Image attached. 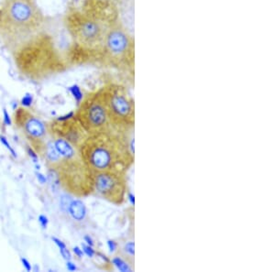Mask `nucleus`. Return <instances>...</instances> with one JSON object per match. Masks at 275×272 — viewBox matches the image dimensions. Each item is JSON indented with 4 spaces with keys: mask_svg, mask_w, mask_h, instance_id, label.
<instances>
[{
    "mask_svg": "<svg viewBox=\"0 0 275 272\" xmlns=\"http://www.w3.org/2000/svg\"><path fill=\"white\" fill-rule=\"evenodd\" d=\"M72 198L68 194H63L60 198V207L65 213H68L69 206L72 203Z\"/></svg>",
    "mask_w": 275,
    "mask_h": 272,
    "instance_id": "obj_15",
    "label": "nucleus"
},
{
    "mask_svg": "<svg viewBox=\"0 0 275 272\" xmlns=\"http://www.w3.org/2000/svg\"><path fill=\"white\" fill-rule=\"evenodd\" d=\"M17 106H18V105H17V104H14V105H13V109H16Z\"/></svg>",
    "mask_w": 275,
    "mask_h": 272,
    "instance_id": "obj_36",
    "label": "nucleus"
},
{
    "mask_svg": "<svg viewBox=\"0 0 275 272\" xmlns=\"http://www.w3.org/2000/svg\"><path fill=\"white\" fill-rule=\"evenodd\" d=\"M33 269H34V271H39L40 270V267H38V265H35Z\"/></svg>",
    "mask_w": 275,
    "mask_h": 272,
    "instance_id": "obj_35",
    "label": "nucleus"
},
{
    "mask_svg": "<svg viewBox=\"0 0 275 272\" xmlns=\"http://www.w3.org/2000/svg\"><path fill=\"white\" fill-rule=\"evenodd\" d=\"M94 189L107 201L121 204L127 194L125 171L111 170L94 172Z\"/></svg>",
    "mask_w": 275,
    "mask_h": 272,
    "instance_id": "obj_7",
    "label": "nucleus"
},
{
    "mask_svg": "<svg viewBox=\"0 0 275 272\" xmlns=\"http://www.w3.org/2000/svg\"><path fill=\"white\" fill-rule=\"evenodd\" d=\"M47 182L49 183V186L53 193H57V191L60 188L61 185V180H60V175L57 172L56 170H49L48 171V176H47Z\"/></svg>",
    "mask_w": 275,
    "mask_h": 272,
    "instance_id": "obj_12",
    "label": "nucleus"
},
{
    "mask_svg": "<svg viewBox=\"0 0 275 272\" xmlns=\"http://www.w3.org/2000/svg\"><path fill=\"white\" fill-rule=\"evenodd\" d=\"M33 97L30 94H26L24 96L22 100H21V105L23 106H26V107H28V106H32L33 104Z\"/></svg>",
    "mask_w": 275,
    "mask_h": 272,
    "instance_id": "obj_20",
    "label": "nucleus"
},
{
    "mask_svg": "<svg viewBox=\"0 0 275 272\" xmlns=\"http://www.w3.org/2000/svg\"><path fill=\"white\" fill-rule=\"evenodd\" d=\"M99 91L113 127L119 131L133 129L135 124V104L126 88L111 83Z\"/></svg>",
    "mask_w": 275,
    "mask_h": 272,
    "instance_id": "obj_5",
    "label": "nucleus"
},
{
    "mask_svg": "<svg viewBox=\"0 0 275 272\" xmlns=\"http://www.w3.org/2000/svg\"><path fill=\"white\" fill-rule=\"evenodd\" d=\"M84 241L87 243V245H89V246H91V247H93L94 246V242L93 240H92V238L90 237V236H84Z\"/></svg>",
    "mask_w": 275,
    "mask_h": 272,
    "instance_id": "obj_33",
    "label": "nucleus"
},
{
    "mask_svg": "<svg viewBox=\"0 0 275 272\" xmlns=\"http://www.w3.org/2000/svg\"><path fill=\"white\" fill-rule=\"evenodd\" d=\"M107 245H108V248H109L111 252H114L116 250V249H117V245H116V243L114 241H111V240L107 241Z\"/></svg>",
    "mask_w": 275,
    "mask_h": 272,
    "instance_id": "obj_31",
    "label": "nucleus"
},
{
    "mask_svg": "<svg viewBox=\"0 0 275 272\" xmlns=\"http://www.w3.org/2000/svg\"><path fill=\"white\" fill-rule=\"evenodd\" d=\"M72 159H66V166L64 168L66 185L74 194H89L94 190V172L83 160Z\"/></svg>",
    "mask_w": 275,
    "mask_h": 272,
    "instance_id": "obj_8",
    "label": "nucleus"
},
{
    "mask_svg": "<svg viewBox=\"0 0 275 272\" xmlns=\"http://www.w3.org/2000/svg\"><path fill=\"white\" fill-rule=\"evenodd\" d=\"M72 117H74V112H71L69 114L64 115V116H60V117L58 118V121H66V120L71 119Z\"/></svg>",
    "mask_w": 275,
    "mask_h": 272,
    "instance_id": "obj_29",
    "label": "nucleus"
},
{
    "mask_svg": "<svg viewBox=\"0 0 275 272\" xmlns=\"http://www.w3.org/2000/svg\"><path fill=\"white\" fill-rule=\"evenodd\" d=\"M36 176H37V179L42 185H44L47 183V177L46 176L43 175L41 172H36Z\"/></svg>",
    "mask_w": 275,
    "mask_h": 272,
    "instance_id": "obj_25",
    "label": "nucleus"
},
{
    "mask_svg": "<svg viewBox=\"0 0 275 272\" xmlns=\"http://www.w3.org/2000/svg\"><path fill=\"white\" fill-rule=\"evenodd\" d=\"M3 113H4V123L7 126H10L11 125V119H10V116L9 113H8V111L4 109Z\"/></svg>",
    "mask_w": 275,
    "mask_h": 272,
    "instance_id": "obj_28",
    "label": "nucleus"
},
{
    "mask_svg": "<svg viewBox=\"0 0 275 272\" xmlns=\"http://www.w3.org/2000/svg\"><path fill=\"white\" fill-rule=\"evenodd\" d=\"M70 91L73 94V96L75 97L76 101L78 102V103L82 101V99H83V94H82L80 88L77 85H74V86L70 87Z\"/></svg>",
    "mask_w": 275,
    "mask_h": 272,
    "instance_id": "obj_17",
    "label": "nucleus"
},
{
    "mask_svg": "<svg viewBox=\"0 0 275 272\" xmlns=\"http://www.w3.org/2000/svg\"><path fill=\"white\" fill-rule=\"evenodd\" d=\"M60 252H61L63 258L66 259V260H71L72 256H71V253L69 252L68 249H66V248H65V249H60Z\"/></svg>",
    "mask_w": 275,
    "mask_h": 272,
    "instance_id": "obj_22",
    "label": "nucleus"
},
{
    "mask_svg": "<svg viewBox=\"0 0 275 272\" xmlns=\"http://www.w3.org/2000/svg\"><path fill=\"white\" fill-rule=\"evenodd\" d=\"M49 19L35 0H3L0 3V42L12 52L43 28Z\"/></svg>",
    "mask_w": 275,
    "mask_h": 272,
    "instance_id": "obj_2",
    "label": "nucleus"
},
{
    "mask_svg": "<svg viewBox=\"0 0 275 272\" xmlns=\"http://www.w3.org/2000/svg\"><path fill=\"white\" fill-rule=\"evenodd\" d=\"M51 239H52V241L55 243V244L58 246V248L59 249H65V248H66V244L64 243V242H62L61 240L58 239L57 237H51Z\"/></svg>",
    "mask_w": 275,
    "mask_h": 272,
    "instance_id": "obj_26",
    "label": "nucleus"
},
{
    "mask_svg": "<svg viewBox=\"0 0 275 272\" xmlns=\"http://www.w3.org/2000/svg\"><path fill=\"white\" fill-rule=\"evenodd\" d=\"M117 19V9L82 0L69 6L63 23L70 39L71 65L101 62L103 44L109 23Z\"/></svg>",
    "mask_w": 275,
    "mask_h": 272,
    "instance_id": "obj_1",
    "label": "nucleus"
},
{
    "mask_svg": "<svg viewBox=\"0 0 275 272\" xmlns=\"http://www.w3.org/2000/svg\"><path fill=\"white\" fill-rule=\"evenodd\" d=\"M58 153H60L62 157L66 159H72L75 156V148L72 147L67 140L64 139H58L54 142Z\"/></svg>",
    "mask_w": 275,
    "mask_h": 272,
    "instance_id": "obj_11",
    "label": "nucleus"
},
{
    "mask_svg": "<svg viewBox=\"0 0 275 272\" xmlns=\"http://www.w3.org/2000/svg\"><path fill=\"white\" fill-rule=\"evenodd\" d=\"M129 200L131 201V203H132V204H134V203H135V200H134V196H133V194H129Z\"/></svg>",
    "mask_w": 275,
    "mask_h": 272,
    "instance_id": "obj_34",
    "label": "nucleus"
},
{
    "mask_svg": "<svg viewBox=\"0 0 275 272\" xmlns=\"http://www.w3.org/2000/svg\"><path fill=\"white\" fill-rule=\"evenodd\" d=\"M68 213L73 219H75L76 221H82L86 216V208L82 201L73 200L69 206Z\"/></svg>",
    "mask_w": 275,
    "mask_h": 272,
    "instance_id": "obj_10",
    "label": "nucleus"
},
{
    "mask_svg": "<svg viewBox=\"0 0 275 272\" xmlns=\"http://www.w3.org/2000/svg\"><path fill=\"white\" fill-rule=\"evenodd\" d=\"M66 267H67V269L69 271H75L76 269V266L73 262H71L70 260H67V263H66Z\"/></svg>",
    "mask_w": 275,
    "mask_h": 272,
    "instance_id": "obj_30",
    "label": "nucleus"
},
{
    "mask_svg": "<svg viewBox=\"0 0 275 272\" xmlns=\"http://www.w3.org/2000/svg\"><path fill=\"white\" fill-rule=\"evenodd\" d=\"M77 119L89 135L117 130L110 122L100 91L91 94L84 99L77 113Z\"/></svg>",
    "mask_w": 275,
    "mask_h": 272,
    "instance_id": "obj_6",
    "label": "nucleus"
},
{
    "mask_svg": "<svg viewBox=\"0 0 275 272\" xmlns=\"http://www.w3.org/2000/svg\"><path fill=\"white\" fill-rule=\"evenodd\" d=\"M101 62L118 68H132L135 63V39L118 19L107 27Z\"/></svg>",
    "mask_w": 275,
    "mask_h": 272,
    "instance_id": "obj_4",
    "label": "nucleus"
},
{
    "mask_svg": "<svg viewBox=\"0 0 275 272\" xmlns=\"http://www.w3.org/2000/svg\"><path fill=\"white\" fill-rule=\"evenodd\" d=\"M122 132L113 129L89 135L80 148L82 160L91 171H125L131 167L134 153Z\"/></svg>",
    "mask_w": 275,
    "mask_h": 272,
    "instance_id": "obj_3",
    "label": "nucleus"
},
{
    "mask_svg": "<svg viewBox=\"0 0 275 272\" xmlns=\"http://www.w3.org/2000/svg\"><path fill=\"white\" fill-rule=\"evenodd\" d=\"M28 155H29V157L33 159V162L36 164V163L38 162L37 154L34 153V150H33V148H28Z\"/></svg>",
    "mask_w": 275,
    "mask_h": 272,
    "instance_id": "obj_24",
    "label": "nucleus"
},
{
    "mask_svg": "<svg viewBox=\"0 0 275 272\" xmlns=\"http://www.w3.org/2000/svg\"><path fill=\"white\" fill-rule=\"evenodd\" d=\"M113 264L116 266V267L120 270V271L127 272V271H131V268L128 263L125 262L122 258H113L112 260Z\"/></svg>",
    "mask_w": 275,
    "mask_h": 272,
    "instance_id": "obj_14",
    "label": "nucleus"
},
{
    "mask_svg": "<svg viewBox=\"0 0 275 272\" xmlns=\"http://www.w3.org/2000/svg\"><path fill=\"white\" fill-rule=\"evenodd\" d=\"M74 252H75V255L79 258H82L84 256V251L82 249H80V248L78 247H75L74 248Z\"/></svg>",
    "mask_w": 275,
    "mask_h": 272,
    "instance_id": "obj_32",
    "label": "nucleus"
},
{
    "mask_svg": "<svg viewBox=\"0 0 275 272\" xmlns=\"http://www.w3.org/2000/svg\"><path fill=\"white\" fill-rule=\"evenodd\" d=\"M0 141H1V143L3 144V145L5 146L6 148H8V149L10 150V153L12 154V156H13V157L17 158V154H16V153H15L14 149L11 148V146H10V144L9 143L8 139H6L4 136H0Z\"/></svg>",
    "mask_w": 275,
    "mask_h": 272,
    "instance_id": "obj_19",
    "label": "nucleus"
},
{
    "mask_svg": "<svg viewBox=\"0 0 275 272\" xmlns=\"http://www.w3.org/2000/svg\"><path fill=\"white\" fill-rule=\"evenodd\" d=\"M124 251L128 256H130L131 258H133L134 257V242L131 241V242L127 243L125 247H124Z\"/></svg>",
    "mask_w": 275,
    "mask_h": 272,
    "instance_id": "obj_18",
    "label": "nucleus"
},
{
    "mask_svg": "<svg viewBox=\"0 0 275 272\" xmlns=\"http://www.w3.org/2000/svg\"><path fill=\"white\" fill-rule=\"evenodd\" d=\"M25 130L28 135L33 138H42L45 135V126L43 125L41 120L37 118H29L25 124Z\"/></svg>",
    "mask_w": 275,
    "mask_h": 272,
    "instance_id": "obj_9",
    "label": "nucleus"
},
{
    "mask_svg": "<svg viewBox=\"0 0 275 272\" xmlns=\"http://www.w3.org/2000/svg\"><path fill=\"white\" fill-rule=\"evenodd\" d=\"M47 159L51 162H58L61 159L60 153H58L55 144L53 141H50L47 144L46 148Z\"/></svg>",
    "mask_w": 275,
    "mask_h": 272,
    "instance_id": "obj_13",
    "label": "nucleus"
},
{
    "mask_svg": "<svg viewBox=\"0 0 275 272\" xmlns=\"http://www.w3.org/2000/svg\"><path fill=\"white\" fill-rule=\"evenodd\" d=\"M83 251H84V253L86 254L88 257H93L94 255H95V251H94V249H92V247L91 246H89V245H84L83 244Z\"/></svg>",
    "mask_w": 275,
    "mask_h": 272,
    "instance_id": "obj_21",
    "label": "nucleus"
},
{
    "mask_svg": "<svg viewBox=\"0 0 275 272\" xmlns=\"http://www.w3.org/2000/svg\"><path fill=\"white\" fill-rule=\"evenodd\" d=\"M94 1L107 8L117 9V6L119 5L123 0H94Z\"/></svg>",
    "mask_w": 275,
    "mask_h": 272,
    "instance_id": "obj_16",
    "label": "nucleus"
},
{
    "mask_svg": "<svg viewBox=\"0 0 275 272\" xmlns=\"http://www.w3.org/2000/svg\"><path fill=\"white\" fill-rule=\"evenodd\" d=\"M21 262L23 264V267L26 268L27 271H30L32 270V265H30V263L28 262V259L22 258H21Z\"/></svg>",
    "mask_w": 275,
    "mask_h": 272,
    "instance_id": "obj_27",
    "label": "nucleus"
},
{
    "mask_svg": "<svg viewBox=\"0 0 275 272\" xmlns=\"http://www.w3.org/2000/svg\"><path fill=\"white\" fill-rule=\"evenodd\" d=\"M39 222H40V224H41V226H42V228L43 229H45V228H47V226H48V218H47L45 216H40L39 217Z\"/></svg>",
    "mask_w": 275,
    "mask_h": 272,
    "instance_id": "obj_23",
    "label": "nucleus"
}]
</instances>
